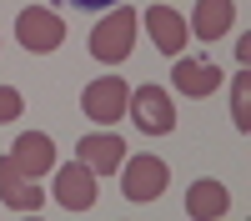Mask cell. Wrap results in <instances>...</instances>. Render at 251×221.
Wrapping results in <instances>:
<instances>
[{
	"label": "cell",
	"instance_id": "1",
	"mask_svg": "<svg viewBox=\"0 0 251 221\" xmlns=\"http://www.w3.org/2000/svg\"><path fill=\"white\" fill-rule=\"evenodd\" d=\"M15 40L30 55H50L60 40H66V20H60L55 10H46V5H30V10L15 15Z\"/></svg>",
	"mask_w": 251,
	"mask_h": 221
},
{
	"label": "cell",
	"instance_id": "2",
	"mask_svg": "<svg viewBox=\"0 0 251 221\" xmlns=\"http://www.w3.org/2000/svg\"><path fill=\"white\" fill-rule=\"evenodd\" d=\"M126 111L136 116V126H141L146 136H171V131H176V106H171V96H166L161 86H141V91H131Z\"/></svg>",
	"mask_w": 251,
	"mask_h": 221
},
{
	"label": "cell",
	"instance_id": "3",
	"mask_svg": "<svg viewBox=\"0 0 251 221\" xmlns=\"http://www.w3.org/2000/svg\"><path fill=\"white\" fill-rule=\"evenodd\" d=\"M126 100H131V86L116 80V75H100V80H91V86L80 91V111H86L96 126H116L126 116Z\"/></svg>",
	"mask_w": 251,
	"mask_h": 221
},
{
	"label": "cell",
	"instance_id": "4",
	"mask_svg": "<svg viewBox=\"0 0 251 221\" xmlns=\"http://www.w3.org/2000/svg\"><path fill=\"white\" fill-rule=\"evenodd\" d=\"M131 40H136V15L131 10H111V20H100L91 30V55L116 66V60L131 55Z\"/></svg>",
	"mask_w": 251,
	"mask_h": 221
},
{
	"label": "cell",
	"instance_id": "5",
	"mask_svg": "<svg viewBox=\"0 0 251 221\" xmlns=\"http://www.w3.org/2000/svg\"><path fill=\"white\" fill-rule=\"evenodd\" d=\"M166 181H171L166 161H156V156H131V161H126V171H121V191H126V201H156V196L166 191Z\"/></svg>",
	"mask_w": 251,
	"mask_h": 221
},
{
	"label": "cell",
	"instance_id": "6",
	"mask_svg": "<svg viewBox=\"0 0 251 221\" xmlns=\"http://www.w3.org/2000/svg\"><path fill=\"white\" fill-rule=\"evenodd\" d=\"M0 201H5L10 211H40V206H46L35 176H25L10 156H0Z\"/></svg>",
	"mask_w": 251,
	"mask_h": 221
},
{
	"label": "cell",
	"instance_id": "7",
	"mask_svg": "<svg viewBox=\"0 0 251 221\" xmlns=\"http://www.w3.org/2000/svg\"><path fill=\"white\" fill-rule=\"evenodd\" d=\"M75 156H80V166H86V171L106 176V171H116L121 161H126V146H121L116 131H91V136H80Z\"/></svg>",
	"mask_w": 251,
	"mask_h": 221
},
{
	"label": "cell",
	"instance_id": "8",
	"mask_svg": "<svg viewBox=\"0 0 251 221\" xmlns=\"http://www.w3.org/2000/svg\"><path fill=\"white\" fill-rule=\"evenodd\" d=\"M55 201L66 211H91L96 206V171H86L80 161L66 166V171H55Z\"/></svg>",
	"mask_w": 251,
	"mask_h": 221
},
{
	"label": "cell",
	"instance_id": "9",
	"mask_svg": "<svg viewBox=\"0 0 251 221\" xmlns=\"http://www.w3.org/2000/svg\"><path fill=\"white\" fill-rule=\"evenodd\" d=\"M146 25H151V40H156V50H166V55H181L186 50V20H181V10H171V5H151L146 10Z\"/></svg>",
	"mask_w": 251,
	"mask_h": 221
},
{
	"label": "cell",
	"instance_id": "10",
	"mask_svg": "<svg viewBox=\"0 0 251 221\" xmlns=\"http://www.w3.org/2000/svg\"><path fill=\"white\" fill-rule=\"evenodd\" d=\"M10 161H15L25 176H46V171L55 166V146H50V136H40V131H20Z\"/></svg>",
	"mask_w": 251,
	"mask_h": 221
},
{
	"label": "cell",
	"instance_id": "11",
	"mask_svg": "<svg viewBox=\"0 0 251 221\" xmlns=\"http://www.w3.org/2000/svg\"><path fill=\"white\" fill-rule=\"evenodd\" d=\"M171 80H176V91H186V96H211V91H221V71L211 66V60H176Z\"/></svg>",
	"mask_w": 251,
	"mask_h": 221
},
{
	"label": "cell",
	"instance_id": "12",
	"mask_svg": "<svg viewBox=\"0 0 251 221\" xmlns=\"http://www.w3.org/2000/svg\"><path fill=\"white\" fill-rule=\"evenodd\" d=\"M186 211H191L196 221H216L231 211V196H226L221 181H196L191 191H186Z\"/></svg>",
	"mask_w": 251,
	"mask_h": 221
},
{
	"label": "cell",
	"instance_id": "13",
	"mask_svg": "<svg viewBox=\"0 0 251 221\" xmlns=\"http://www.w3.org/2000/svg\"><path fill=\"white\" fill-rule=\"evenodd\" d=\"M236 20V5L231 0H196V15H191V30L201 40H221Z\"/></svg>",
	"mask_w": 251,
	"mask_h": 221
},
{
	"label": "cell",
	"instance_id": "14",
	"mask_svg": "<svg viewBox=\"0 0 251 221\" xmlns=\"http://www.w3.org/2000/svg\"><path fill=\"white\" fill-rule=\"evenodd\" d=\"M246 91H251V80L236 75V86H231V100H236V131H251V100H246Z\"/></svg>",
	"mask_w": 251,
	"mask_h": 221
},
{
	"label": "cell",
	"instance_id": "15",
	"mask_svg": "<svg viewBox=\"0 0 251 221\" xmlns=\"http://www.w3.org/2000/svg\"><path fill=\"white\" fill-rule=\"evenodd\" d=\"M15 116H20V91L0 86V121H15Z\"/></svg>",
	"mask_w": 251,
	"mask_h": 221
},
{
	"label": "cell",
	"instance_id": "16",
	"mask_svg": "<svg viewBox=\"0 0 251 221\" xmlns=\"http://www.w3.org/2000/svg\"><path fill=\"white\" fill-rule=\"evenodd\" d=\"M71 5H86V10H106V5H121V0H71Z\"/></svg>",
	"mask_w": 251,
	"mask_h": 221
}]
</instances>
